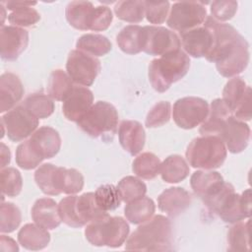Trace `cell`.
<instances>
[{"instance_id":"6da1fadb","label":"cell","mask_w":252,"mask_h":252,"mask_svg":"<svg viewBox=\"0 0 252 252\" xmlns=\"http://www.w3.org/2000/svg\"><path fill=\"white\" fill-rule=\"evenodd\" d=\"M204 24L212 29L215 37L214 47L206 59L216 63L218 72L225 78L241 74L249 63L247 40L232 26L211 16H207Z\"/></svg>"},{"instance_id":"7a4b0ae2","label":"cell","mask_w":252,"mask_h":252,"mask_svg":"<svg viewBox=\"0 0 252 252\" xmlns=\"http://www.w3.org/2000/svg\"><path fill=\"white\" fill-rule=\"evenodd\" d=\"M126 250L170 251L172 247V225L170 220L157 215L141 225L128 237Z\"/></svg>"},{"instance_id":"3957f363","label":"cell","mask_w":252,"mask_h":252,"mask_svg":"<svg viewBox=\"0 0 252 252\" xmlns=\"http://www.w3.org/2000/svg\"><path fill=\"white\" fill-rule=\"evenodd\" d=\"M204 204L224 222L235 223L251 216V190L246 189L239 195L230 183L224 182L220 190Z\"/></svg>"},{"instance_id":"277c9868","label":"cell","mask_w":252,"mask_h":252,"mask_svg":"<svg viewBox=\"0 0 252 252\" xmlns=\"http://www.w3.org/2000/svg\"><path fill=\"white\" fill-rule=\"evenodd\" d=\"M190 68V58L181 49L164 54L151 61L149 80L158 93H164L169 87L182 79Z\"/></svg>"},{"instance_id":"5b68a950","label":"cell","mask_w":252,"mask_h":252,"mask_svg":"<svg viewBox=\"0 0 252 252\" xmlns=\"http://www.w3.org/2000/svg\"><path fill=\"white\" fill-rule=\"evenodd\" d=\"M58 212L61 220L71 227H82L108 215L97 206L93 192L63 198L58 205Z\"/></svg>"},{"instance_id":"8992f818","label":"cell","mask_w":252,"mask_h":252,"mask_svg":"<svg viewBox=\"0 0 252 252\" xmlns=\"http://www.w3.org/2000/svg\"><path fill=\"white\" fill-rule=\"evenodd\" d=\"M77 124L89 136L112 142L118 128V113L111 103L98 100Z\"/></svg>"},{"instance_id":"52a82bcc","label":"cell","mask_w":252,"mask_h":252,"mask_svg":"<svg viewBox=\"0 0 252 252\" xmlns=\"http://www.w3.org/2000/svg\"><path fill=\"white\" fill-rule=\"evenodd\" d=\"M226 154V148L221 139L208 135L192 140L185 155L192 167L211 170L222 165Z\"/></svg>"},{"instance_id":"ba28073f","label":"cell","mask_w":252,"mask_h":252,"mask_svg":"<svg viewBox=\"0 0 252 252\" xmlns=\"http://www.w3.org/2000/svg\"><path fill=\"white\" fill-rule=\"evenodd\" d=\"M129 231V224L123 218L106 215L88 223L85 228V236L94 246L116 248L126 241Z\"/></svg>"},{"instance_id":"9c48e42d","label":"cell","mask_w":252,"mask_h":252,"mask_svg":"<svg viewBox=\"0 0 252 252\" xmlns=\"http://www.w3.org/2000/svg\"><path fill=\"white\" fill-rule=\"evenodd\" d=\"M207 18L203 2L181 1L173 3L166 21L167 26L179 32L200 27Z\"/></svg>"},{"instance_id":"30bf717a","label":"cell","mask_w":252,"mask_h":252,"mask_svg":"<svg viewBox=\"0 0 252 252\" xmlns=\"http://www.w3.org/2000/svg\"><path fill=\"white\" fill-rule=\"evenodd\" d=\"M38 119L32 116L22 104L7 111L1 117L2 137L5 134L13 142H20L32 136L38 126Z\"/></svg>"},{"instance_id":"8fae6325","label":"cell","mask_w":252,"mask_h":252,"mask_svg":"<svg viewBox=\"0 0 252 252\" xmlns=\"http://www.w3.org/2000/svg\"><path fill=\"white\" fill-rule=\"evenodd\" d=\"M209 113L208 102L196 96H185L173 104L172 117L175 124L183 129H193L202 124Z\"/></svg>"},{"instance_id":"7c38bea8","label":"cell","mask_w":252,"mask_h":252,"mask_svg":"<svg viewBox=\"0 0 252 252\" xmlns=\"http://www.w3.org/2000/svg\"><path fill=\"white\" fill-rule=\"evenodd\" d=\"M66 70L74 83L90 87L100 71V61L93 55L75 49L68 55Z\"/></svg>"},{"instance_id":"4fadbf2b","label":"cell","mask_w":252,"mask_h":252,"mask_svg":"<svg viewBox=\"0 0 252 252\" xmlns=\"http://www.w3.org/2000/svg\"><path fill=\"white\" fill-rule=\"evenodd\" d=\"M181 47L179 36L159 26L143 27V51L153 56H162Z\"/></svg>"},{"instance_id":"5bb4252c","label":"cell","mask_w":252,"mask_h":252,"mask_svg":"<svg viewBox=\"0 0 252 252\" xmlns=\"http://www.w3.org/2000/svg\"><path fill=\"white\" fill-rule=\"evenodd\" d=\"M179 39L185 53L194 58H206L215 44L214 32L205 24L204 26L179 32Z\"/></svg>"},{"instance_id":"9a60e30c","label":"cell","mask_w":252,"mask_h":252,"mask_svg":"<svg viewBox=\"0 0 252 252\" xmlns=\"http://www.w3.org/2000/svg\"><path fill=\"white\" fill-rule=\"evenodd\" d=\"M217 137L220 138L225 148L232 154L243 152L250 140V128L244 121L229 115L221 124Z\"/></svg>"},{"instance_id":"2e32d148","label":"cell","mask_w":252,"mask_h":252,"mask_svg":"<svg viewBox=\"0 0 252 252\" xmlns=\"http://www.w3.org/2000/svg\"><path fill=\"white\" fill-rule=\"evenodd\" d=\"M29 44L28 31L15 27L3 26L0 30L1 58L6 61L16 60Z\"/></svg>"},{"instance_id":"e0dca14e","label":"cell","mask_w":252,"mask_h":252,"mask_svg":"<svg viewBox=\"0 0 252 252\" xmlns=\"http://www.w3.org/2000/svg\"><path fill=\"white\" fill-rule=\"evenodd\" d=\"M93 101L94 94L91 90L85 87L74 86L63 101V114L68 120L78 122L92 107Z\"/></svg>"},{"instance_id":"ac0fdd59","label":"cell","mask_w":252,"mask_h":252,"mask_svg":"<svg viewBox=\"0 0 252 252\" xmlns=\"http://www.w3.org/2000/svg\"><path fill=\"white\" fill-rule=\"evenodd\" d=\"M28 141L32 149L42 159L55 157L61 148L59 133L49 126H42L35 130Z\"/></svg>"},{"instance_id":"d6986e66","label":"cell","mask_w":252,"mask_h":252,"mask_svg":"<svg viewBox=\"0 0 252 252\" xmlns=\"http://www.w3.org/2000/svg\"><path fill=\"white\" fill-rule=\"evenodd\" d=\"M191 205V196L181 187L165 189L158 197V209L170 218H175L184 213Z\"/></svg>"},{"instance_id":"ffe728a7","label":"cell","mask_w":252,"mask_h":252,"mask_svg":"<svg viewBox=\"0 0 252 252\" xmlns=\"http://www.w3.org/2000/svg\"><path fill=\"white\" fill-rule=\"evenodd\" d=\"M118 138L121 147L131 156H136L144 149L146 133L140 122L123 120L119 125Z\"/></svg>"},{"instance_id":"44dd1931","label":"cell","mask_w":252,"mask_h":252,"mask_svg":"<svg viewBox=\"0 0 252 252\" xmlns=\"http://www.w3.org/2000/svg\"><path fill=\"white\" fill-rule=\"evenodd\" d=\"M223 183V178L218 171L197 170L190 178L191 188L203 202L215 196L220 190Z\"/></svg>"},{"instance_id":"7402d4cb","label":"cell","mask_w":252,"mask_h":252,"mask_svg":"<svg viewBox=\"0 0 252 252\" xmlns=\"http://www.w3.org/2000/svg\"><path fill=\"white\" fill-rule=\"evenodd\" d=\"M24 87L20 78L10 72L0 77V112L9 111L22 99Z\"/></svg>"},{"instance_id":"603a6c76","label":"cell","mask_w":252,"mask_h":252,"mask_svg":"<svg viewBox=\"0 0 252 252\" xmlns=\"http://www.w3.org/2000/svg\"><path fill=\"white\" fill-rule=\"evenodd\" d=\"M32 218L37 225L47 230L58 227L62 221L58 205L51 198L37 199L32 208Z\"/></svg>"},{"instance_id":"cb8c5ba5","label":"cell","mask_w":252,"mask_h":252,"mask_svg":"<svg viewBox=\"0 0 252 252\" xmlns=\"http://www.w3.org/2000/svg\"><path fill=\"white\" fill-rule=\"evenodd\" d=\"M232 112L221 98H216L212 101L207 118L202 123L199 132L202 136H217L222 122L231 115Z\"/></svg>"},{"instance_id":"d4e9b609","label":"cell","mask_w":252,"mask_h":252,"mask_svg":"<svg viewBox=\"0 0 252 252\" xmlns=\"http://www.w3.org/2000/svg\"><path fill=\"white\" fill-rule=\"evenodd\" d=\"M19 243L28 250H41L50 241V234L47 229L34 223L25 224L18 232Z\"/></svg>"},{"instance_id":"484cf974","label":"cell","mask_w":252,"mask_h":252,"mask_svg":"<svg viewBox=\"0 0 252 252\" xmlns=\"http://www.w3.org/2000/svg\"><path fill=\"white\" fill-rule=\"evenodd\" d=\"M94 7L90 1H72L65 10L68 23L80 31H88Z\"/></svg>"},{"instance_id":"4316f807","label":"cell","mask_w":252,"mask_h":252,"mask_svg":"<svg viewBox=\"0 0 252 252\" xmlns=\"http://www.w3.org/2000/svg\"><path fill=\"white\" fill-rule=\"evenodd\" d=\"M55 188L59 194L75 195L84 187V176L75 168L57 166L55 171Z\"/></svg>"},{"instance_id":"83f0119b","label":"cell","mask_w":252,"mask_h":252,"mask_svg":"<svg viewBox=\"0 0 252 252\" xmlns=\"http://www.w3.org/2000/svg\"><path fill=\"white\" fill-rule=\"evenodd\" d=\"M251 95V88L240 77H233L224 86L222 100L233 113Z\"/></svg>"},{"instance_id":"f1b7e54d","label":"cell","mask_w":252,"mask_h":252,"mask_svg":"<svg viewBox=\"0 0 252 252\" xmlns=\"http://www.w3.org/2000/svg\"><path fill=\"white\" fill-rule=\"evenodd\" d=\"M190 172L187 161L179 155L167 157L160 164L159 173L163 181L167 183H178L184 180Z\"/></svg>"},{"instance_id":"f546056e","label":"cell","mask_w":252,"mask_h":252,"mask_svg":"<svg viewBox=\"0 0 252 252\" xmlns=\"http://www.w3.org/2000/svg\"><path fill=\"white\" fill-rule=\"evenodd\" d=\"M119 48L127 54H137L143 51V27L129 25L124 27L116 36Z\"/></svg>"},{"instance_id":"4dcf8cb0","label":"cell","mask_w":252,"mask_h":252,"mask_svg":"<svg viewBox=\"0 0 252 252\" xmlns=\"http://www.w3.org/2000/svg\"><path fill=\"white\" fill-rule=\"evenodd\" d=\"M156 210L154 201L146 196L128 203L124 209V215L131 223L141 224L149 220Z\"/></svg>"},{"instance_id":"1f68e13d","label":"cell","mask_w":252,"mask_h":252,"mask_svg":"<svg viewBox=\"0 0 252 252\" xmlns=\"http://www.w3.org/2000/svg\"><path fill=\"white\" fill-rule=\"evenodd\" d=\"M76 47L78 50L97 57L107 54L111 50L112 44L110 40L102 34L86 33L78 38Z\"/></svg>"},{"instance_id":"d6a6232c","label":"cell","mask_w":252,"mask_h":252,"mask_svg":"<svg viewBox=\"0 0 252 252\" xmlns=\"http://www.w3.org/2000/svg\"><path fill=\"white\" fill-rule=\"evenodd\" d=\"M74 85L71 78L61 69L52 71L47 83L48 95L57 101H64Z\"/></svg>"},{"instance_id":"836d02e7","label":"cell","mask_w":252,"mask_h":252,"mask_svg":"<svg viewBox=\"0 0 252 252\" xmlns=\"http://www.w3.org/2000/svg\"><path fill=\"white\" fill-rule=\"evenodd\" d=\"M22 105L35 118L44 119L54 111V102L49 95L35 93L28 95Z\"/></svg>"},{"instance_id":"e575fe53","label":"cell","mask_w":252,"mask_h":252,"mask_svg":"<svg viewBox=\"0 0 252 252\" xmlns=\"http://www.w3.org/2000/svg\"><path fill=\"white\" fill-rule=\"evenodd\" d=\"M160 160L153 153H143L139 155L133 161V172L143 179H154L160 170Z\"/></svg>"},{"instance_id":"d590c367","label":"cell","mask_w":252,"mask_h":252,"mask_svg":"<svg viewBox=\"0 0 252 252\" xmlns=\"http://www.w3.org/2000/svg\"><path fill=\"white\" fill-rule=\"evenodd\" d=\"M116 17L128 23H140L145 17V1H118L114 6Z\"/></svg>"},{"instance_id":"8d00e7d4","label":"cell","mask_w":252,"mask_h":252,"mask_svg":"<svg viewBox=\"0 0 252 252\" xmlns=\"http://www.w3.org/2000/svg\"><path fill=\"white\" fill-rule=\"evenodd\" d=\"M249 224L250 220L246 222L238 221L235 222L228 230L227 242L229 251H249Z\"/></svg>"},{"instance_id":"74e56055","label":"cell","mask_w":252,"mask_h":252,"mask_svg":"<svg viewBox=\"0 0 252 252\" xmlns=\"http://www.w3.org/2000/svg\"><path fill=\"white\" fill-rule=\"evenodd\" d=\"M121 201L128 204L136 199L145 196L147 192L146 184L135 176H125L117 184Z\"/></svg>"},{"instance_id":"f35d334b","label":"cell","mask_w":252,"mask_h":252,"mask_svg":"<svg viewBox=\"0 0 252 252\" xmlns=\"http://www.w3.org/2000/svg\"><path fill=\"white\" fill-rule=\"evenodd\" d=\"M97 206L104 212L114 211L120 207L121 198L117 187L112 184H103L94 192Z\"/></svg>"},{"instance_id":"ab89813d","label":"cell","mask_w":252,"mask_h":252,"mask_svg":"<svg viewBox=\"0 0 252 252\" xmlns=\"http://www.w3.org/2000/svg\"><path fill=\"white\" fill-rule=\"evenodd\" d=\"M57 166L52 163H43L34 172V181L42 193L57 196L59 193L55 188V171Z\"/></svg>"},{"instance_id":"60d3db41","label":"cell","mask_w":252,"mask_h":252,"mask_svg":"<svg viewBox=\"0 0 252 252\" xmlns=\"http://www.w3.org/2000/svg\"><path fill=\"white\" fill-rule=\"evenodd\" d=\"M2 195L18 196L23 188V178L20 171L14 167H5L0 172Z\"/></svg>"},{"instance_id":"b9f144b4","label":"cell","mask_w":252,"mask_h":252,"mask_svg":"<svg viewBox=\"0 0 252 252\" xmlns=\"http://www.w3.org/2000/svg\"><path fill=\"white\" fill-rule=\"evenodd\" d=\"M22 214L20 209L13 203L1 204L0 209V231L2 233L13 232L20 225Z\"/></svg>"},{"instance_id":"7bdbcfd3","label":"cell","mask_w":252,"mask_h":252,"mask_svg":"<svg viewBox=\"0 0 252 252\" xmlns=\"http://www.w3.org/2000/svg\"><path fill=\"white\" fill-rule=\"evenodd\" d=\"M42 160L43 159L32 149L28 140L18 146L16 150V162L21 168L26 170L33 169L38 166Z\"/></svg>"},{"instance_id":"ee69618b","label":"cell","mask_w":252,"mask_h":252,"mask_svg":"<svg viewBox=\"0 0 252 252\" xmlns=\"http://www.w3.org/2000/svg\"><path fill=\"white\" fill-rule=\"evenodd\" d=\"M171 105L169 101H159L156 103L148 112L145 124L148 128H156L164 125L170 119Z\"/></svg>"},{"instance_id":"f6af8a7d","label":"cell","mask_w":252,"mask_h":252,"mask_svg":"<svg viewBox=\"0 0 252 252\" xmlns=\"http://www.w3.org/2000/svg\"><path fill=\"white\" fill-rule=\"evenodd\" d=\"M170 4L168 1H145V16L151 24H162L168 16Z\"/></svg>"},{"instance_id":"bcb514c9","label":"cell","mask_w":252,"mask_h":252,"mask_svg":"<svg viewBox=\"0 0 252 252\" xmlns=\"http://www.w3.org/2000/svg\"><path fill=\"white\" fill-rule=\"evenodd\" d=\"M40 20L39 13L32 7H24L13 11L8 16V21L15 27H31Z\"/></svg>"},{"instance_id":"7dc6e473","label":"cell","mask_w":252,"mask_h":252,"mask_svg":"<svg viewBox=\"0 0 252 252\" xmlns=\"http://www.w3.org/2000/svg\"><path fill=\"white\" fill-rule=\"evenodd\" d=\"M238 3L236 1H214L211 3V13L212 18L218 22H225L233 18L237 11Z\"/></svg>"},{"instance_id":"c3c4849f","label":"cell","mask_w":252,"mask_h":252,"mask_svg":"<svg viewBox=\"0 0 252 252\" xmlns=\"http://www.w3.org/2000/svg\"><path fill=\"white\" fill-rule=\"evenodd\" d=\"M113 20L112 12L107 6H97L92 15L90 29L94 32H102L109 28Z\"/></svg>"},{"instance_id":"681fc988","label":"cell","mask_w":252,"mask_h":252,"mask_svg":"<svg viewBox=\"0 0 252 252\" xmlns=\"http://www.w3.org/2000/svg\"><path fill=\"white\" fill-rule=\"evenodd\" d=\"M0 243H1V251H11V252L19 251V247L16 241L9 236L2 234L0 237Z\"/></svg>"},{"instance_id":"f907efd6","label":"cell","mask_w":252,"mask_h":252,"mask_svg":"<svg viewBox=\"0 0 252 252\" xmlns=\"http://www.w3.org/2000/svg\"><path fill=\"white\" fill-rule=\"evenodd\" d=\"M1 4L5 5L8 10L12 12L24 7H32L36 5V2H29V1H8V2H1Z\"/></svg>"},{"instance_id":"816d5d0a","label":"cell","mask_w":252,"mask_h":252,"mask_svg":"<svg viewBox=\"0 0 252 252\" xmlns=\"http://www.w3.org/2000/svg\"><path fill=\"white\" fill-rule=\"evenodd\" d=\"M10 159L11 153L9 148L4 143H1V169L5 168V166L9 164Z\"/></svg>"}]
</instances>
